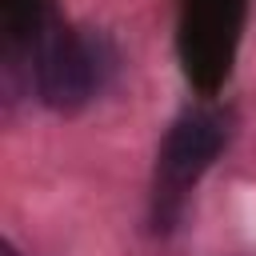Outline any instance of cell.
Masks as SVG:
<instances>
[{
    "label": "cell",
    "mask_w": 256,
    "mask_h": 256,
    "mask_svg": "<svg viewBox=\"0 0 256 256\" xmlns=\"http://www.w3.org/2000/svg\"><path fill=\"white\" fill-rule=\"evenodd\" d=\"M24 52H28V76L36 84V96L52 112H76L100 92L104 80L100 44L68 28L60 16L44 12V20L24 40Z\"/></svg>",
    "instance_id": "1"
},
{
    "label": "cell",
    "mask_w": 256,
    "mask_h": 256,
    "mask_svg": "<svg viewBox=\"0 0 256 256\" xmlns=\"http://www.w3.org/2000/svg\"><path fill=\"white\" fill-rule=\"evenodd\" d=\"M228 132H232V116L212 104L188 108L168 128L156 156V212L160 216H172L180 208L188 188L208 172V164L228 144Z\"/></svg>",
    "instance_id": "2"
},
{
    "label": "cell",
    "mask_w": 256,
    "mask_h": 256,
    "mask_svg": "<svg viewBox=\"0 0 256 256\" xmlns=\"http://www.w3.org/2000/svg\"><path fill=\"white\" fill-rule=\"evenodd\" d=\"M0 256H24V252H20L12 240H4V244H0Z\"/></svg>",
    "instance_id": "3"
}]
</instances>
